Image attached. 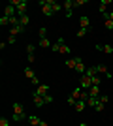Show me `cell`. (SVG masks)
<instances>
[{
	"instance_id": "cell-41",
	"label": "cell",
	"mask_w": 113,
	"mask_h": 126,
	"mask_svg": "<svg viewBox=\"0 0 113 126\" xmlns=\"http://www.w3.org/2000/svg\"><path fill=\"white\" fill-rule=\"evenodd\" d=\"M79 126H87V124H83V122H81V124H79Z\"/></svg>"
},
{
	"instance_id": "cell-7",
	"label": "cell",
	"mask_w": 113,
	"mask_h": 126,
	"mask_svg": "<svg viewBox=\"0 0 113 126\" xmlns=\"http://www.w3.org/2000/svg\"><path fill=\"white\" fill-rule=\"evenodd\" d=\"M34 94H38V96H45V94H49V85H38L36 87V90H34Z\"/></svg>"
},
{
	"instance_id": "cell-37",
	"label": "cell",
	"mask_w": 113,
	"mask_h": 126,
	"mask_svg": "<svg viewBox=\"0 0 113 126\" xmlns=\"http://www.w3.org/2000/svg\"><path fill=\"white\" fill-rule=\"evenodd\" d=\"M104 107H106V105H104V104H100V100H98V105L94 107V109H96V111H104Z\"/></svg>"
},
{
	"instance_id": "cell-21",
	"label": "cell",
	"mask_w": 113,
	"mask_h": 126,
	"mask_svg": "<svg viewBox=\"0 0 113 126\" xmlns=\"http://www.w3.org/2000/svg\"><path fill=\"white\" fill-rule=\"evenodd\" d=\"M74 107H75V111H83V109L87 107V102H85V100H77Z\"/></svg>"
},
{
	"instance_id": "cell-10",
	"label": "cell",
	"mask_w": 113,
	"mask_h": 126,
	"mask_svg": "<svg viewBox=\"0 0 113 126\" xmlns=\"http://www.w3.org/2000/svg\"><path fill=\"white\" fill-rule=\"evenodd\" d=\"M27 55H28V62L32 64L34 60H36V57H34V45H32V43H28V45H27Z\"/></svg>"
},
{
	"instance_id": "cell-9",
	"label": "cell",
	"mask_w": 113,
	"mask_h": 126,
	"mask_svg": "<svg viewBox=\"0 0 113 126\" xmlns=\"http://www.w3.org/2000/svg\"><path fill=\"white\" fill-rule=\"evenodd\" d=\"M79 28H91V19L87 15L79 17Z\"/></svg>"
},
{
	"instance_id": "cell-18",
	"label": "cell",
	"mask_w": 113,
	"mask_h": 126,
	"mask_svg": "<svg viewBox=\"0 0 113 126\" xmlns=\"http://www.w3.org/2000/svg\"><path fill=\"white\" fill-rule=\"evenodd\" d=\"M89 96H92V98H98V96H100V87H94V85H92L91 89H89Z\"/></svg>"
},
{
	"instance_id": "cell-31",
	"label": "cell",
	"mask_w": 113,
	"mask_h": 126,
	"mask_svg": "<svg viewBox=\"0 0 113 126\" xmlns=\"http://www.w3.org/2000/svg\"><path fill=\"white\" fill-rule=\"evenodd\" d=\"M89 0H74V6L75 8H79V6H83V4H87Z\"/></svg>"
},
{
	"instance_id": "cell-14",
	"label": "cell",
	"mask_w": 113,
	"mask_h": 126,
	"mask_svg": "<svg viewBox=\"0 0 113 126\" xmlns=\"http://www.w3.org/2000/svg\"><path fill=\"white\" fill-rule=\"evenodd\" d=\"M96 70H98V74H104L106 77H111V74H109V70H108V66H106V64H98Z\"/></svg>"
},
{
	"instance_id": "cell-32",
	"label": "cell",
	"mask_w": 113,
	"mask_h": 126,
	"mask_svg": "<svg viewBox=\"0 0 113 126\" xmlns=\"http://www.w3.org/2000/svg\"><path fill=\"white\" fill-rule=\"evenodd\" d=\"M98 100H100V104H104V105H106V104L109 102V96H98Z\"/></svg>"
},
{
	"instance_id": "cell-8",
	"label": "cell",
	"mask_w": 113,
	"mask_h": 126,
	"mask_svg": "<svg viewBox=\"0 0 113 126\" xmlns=\"http://www.w3.org/2000/svg\"><path fill=\"white\" fill-rule=\"evenodd\" d=\"M4 15H6V17H15V15H17V10H15V6L8 4V6L4 8Z\"/></svg>"
},
{
	"instance_id": "cell-27",
	"label": "cell",
	"mask_w": 113,
	"mask_h": 126,
	"mask_svg": "<svg viewBox=\"0 0 113 126\" xmlns=\"http://www.w3.org/2000/svg\"><path fill=\"white\" fill-rule=\"evenodd\" d=\"M89 32H91V28H79V30H77V36H79V38H85Z\"/></svg>"
},
{
	"instance_id": "cell-2",
	"label": "cell",
	"mask_w": 113,
	"mask_h": 126,
	"mask_svg": "<svg viewBox=\"0 0 113 126\" xmlns=\"http://www.w3.org/2000/svg\"><path fill=\"white\" fill-rule=\"evenodd\" d=\"M10 4H11V6H15V10H17V17L27 15V10H28V2H27V0H11Z\"/></svg>"
},
{
	"instance_id": "cell-12",
	"label": "cell",
	"mask_w": 113,
	"mask_h": 126,
	"mask_svg": "<svg viewBox=\"0 0 113 126\" xmlns=\"http://www.w3.org/2000/svg\"><path fill=\"white\" fill-rule=\"evenodd\" d=\"M75 72H77V74H85L87 72V68H85V64H83V60H81V58H77V64H75Z\"/></svg>"
},
{
	"instance_id": "cell-4",
	"label": "cell",
	"mask_w": 113,
	"mask_h": 126,
	"mask_svg": "<svg viewBox=\"0 0 113 126\" xmlns=\"http://www.w3.org/2000/svg\"><path fill=\"white\" fill-rule=\"evenodd\" d=\"M40 6H42V11H43L45 17L55 15V11H53V8H51V2H49V0H40Z\"/></svg>"
},
{
	"instance_id": "cell-13",
	"label": "cell",
	"mask_w": 113,
	"mask_h": 126,
	"mask_svg": "<svg viewBox=\"0 0 113 126\" xmlns=\"http://www.w3.org/2000/svg\"><path fill=\"white\" fill-rule=\"evenodd\" d=\"M111 4V2H109V0H102V2H100V6H98V11H100V13H108V6Z\"/></svg>"
},
{
	"instance_id": "cell-28",
	"label": "cell",
	"mask_w": 113,
	"mask_h": 126,
	"mask_svg": "<svg viewBox=\"0 0 113 126\" xmlns=\"http://www.w3.org/2000/svg\"><path fill=\"white\" fill-rule=\"evenodd\" d=\"M38 36H40V40H42V38H47V28H45V26H42V28L38 30Z\"/></svg>"
},
{
	"instance_id": "cell-3",
	"label": "cell",
	"mask_w": 113,
	"mask_h": 126,
	"mask_svg": "<svg viewBox=\"0 0 113 126\" xmlns=\"http://www.w3.org/2000/svg\"><path fill=\"white\" fill-rule=\"evenodd\" d=\"M51 49H53L55 53H60V55H68V53H70V47H68V45L64 43V40H60V38L53 43V47H51Z\"/></svg>"
},
{
	"instance_id": "cell-20",
	"label": "cell",
	"mask_w": 113,
	"mask_h": 126,
	"mask_svg": "<svg viewBox=\"0 0 113 126\" xmlns=\"http://www.w3.org/2000/svg\"><path fill=\"white\" fill-rule=\"evenodd\" d=\"M83 75H89V77H94V75H98V70L96 66H91V68H87V72Z\"/></svg>"
},
{
	"instance_id": "cell-16",
	"label": "cell",
	"mask_w": 113,
	"mask_h": 126,
	"mask_svg": "<svg viewBox=\"0 0 113 126\" xmlns=\"http://www.w3.org/2000/svg\"><path fill=\"white\" fill-rule=\"evenodd\" d=\"M77 58L79 57H72V58H68V60H66V68H70V70H75V64H77Z\"/></svg>"
},
{
	"instance_id": "cell-22",
	"label": "cell",
	"mask_w": 113,
	"mask_h": 126,
	"mask_svg": "<svg viewBox=\"0 0 113 126\" xmlns=\"http://www.w3.org/2000/svg\"><path fill=\"white\" fill-rule=\"evenodd\" d=\"M40 47H43V49H49V47H53V45H51V42H49L47 38H42V40H40Z\"/></svg>"
},
{
	"instance_id": "cell-38",
	"label": "cell",
	"mask_w": 113,
	"mask_h": 126,
	"mask_svg": "<svg viewBox=\"0 0 113 126\" xmlns=\"http://www.w3.org/2000/svg\"><path fill=\"white\" fill-rule=\"evenodd\" d=\"M15 40H17V36H11V34L8 36V43H15Z\"/></svg>"
},
{
	"instance_id": "cell-36",
	"label": "cell",
	"mask_w": 113,
	"mask_h": 126,
	"mask_svg": "<svg viewBox=\"0 0 113 126\" xmlns=\"http://www.w3.org/2000/svg\"><path fill=\"white\" fill-rule=\"evenodd\" d=\"M43 100H45V104H53V96L45 94V96H43Z\"/></svg>"
},
{
	"instance_id": "cell-1",
	"label": "cell",
	"mask_w": 113,
	"mask_h": 126,
	"mask_svg": "<svg viewBox=\"0 0 113 126\" xmlns=\"http://www.w3.org/2000/svg\"><path fill=\"white\" fill-rule=\"evenodd\" d=\"M15 122H21L27 119V115H25V107H23V104H19V102H15L13 104V117H11Z\"/></svg>"
},
{
	"instance_id": "cell-6",
	"label": "cell",
	"mask_w": 113,
	"mask_h": 126,
	"mask_svg": "<svg viewBox=\"0 0 113 126\" xmlns=\"http://www.w3.org/2000/svg\"><path fill=\"white\" fill-rule=\"evenodd\" d=\"M81 89L83 90H89L92 87V77H89V75H81Z\"/></svg>"
},
{
	"instance_id": "cell-25",
	"label": "cell",
	"mask_w": 113,
	"mask_h": 126,
	"mask_svg": "<svg viewBox=\"0 0 113 126\" xmlns=\"http://www.w3.org/2000/svg\"><path fill=\"white\" fill-rule=\"evenodd\" d=\"M19 23H21L23 26H27L28 23H30V17H28V15H21V17H19Z\"/></svg>"
},
{
	"instance_id": "cell-33",
	"label": "cell",
	"mask_w": 113,
	"mask_h": 126,
	"mask_svg": "<svg viewBox=\"0 0 113 126\" xmlns=\"http://www.w3.org/2000/svg\"><path fill=\"white\" fill-rule=\"evenodd\" d=\"M104 19H106V21H113V11H108V13H104Z\"/></svg>"
},
{
	"instance_id": "cell-23",
	"label": "cell",
	"mask_w": 113,
	"mask_h": 126,
	"mask_svg": "<svg viewBox=\"0 0 113 126\" xmlns=\"http://www.w3.org/2000/svg\"><path fill=\"white\" fill-rule=\"evenodd\" d=\"M49 2H51V8H53V11H55V13L62 10V4H59L57 0H49Z\"/></svg>"
},
{
	"instance_id": "cell-30",
	"label": "cell",
	"mask_w": 113,
	"mask_h": 126,
	"mask_svg": "<svg viewBox=\"0 0 113 126\" xmlns=\"http://www.w3.org/2000/svg\"><path fill=\"white\" fill-rule=\"evenodd\" d=\"M81 92H83V90H81L79 87H77V89H75L74 92H72V98H75V100H79V98H81Z\"/></svg>"
},
{
	"instance_id": "cell-29",
	"label": "cell",
	"mask_w": 113,
	"mask_h": 126,
	"mask_svg": "<svg viewBox=\"0 0 113 126\" xmlns=\"http://www.w3.org/2000/svg\"><path fill=\"white\" fill-rule=\"evenodd\" d=\"M8 25H10V17L2 15V17H0V26H8Z\"/></svg>"
},
{
	"instance_id": "cell-15",
	"label": "cell",
	"mask_w": 113,
	"mask_h": 126,
	"mask_svg": "<svg viewBox=\"0 0 113 126\" xmlns=\"http://www.w3.org/2000/svg\"><path fill=\"white\" fill-rule=\"evenodd\" d=\"M34 98V105H36V107H43V105H45V100H43V96H38V94H32Z\"/></svg>"
},
{
	"instance_id": "cell-11",
	"label": "cell",
	"mask_w": 113,
	"mask_h": 126,
	"mask_svg": "<svg viewBox=\"0 0 113 126\" xmlns=\"http://www.w3.org/2000/svg\"><path fill=\"white\" fill-rule=\"evenodd\" d=\"M23 32H25V26H23V25H17V26H11V28H10L11 36H17V34H23Z\"/></svg>"
},
{
	"instance_id": "cell-35",
	"label": "cell",
	"mask_w": 113,
	"mask_h": 126,
	"mask_svg": "<svg viewBox=\"0 0 113 126\" xmlns=\"http://www.w3.org/2000/svg\"><path fill=\"white\" fill-rule=\"evenodd\" d=\"M0 126H10V121H8L6 117H2V119H0Z\"/></svg>"
},
{
	"instance_id": "cell-40",
	"label": "cell",
	"mask_w": 113,
	"mask_h": 126,
	"mask_svg": "<svg viewBox=\"0 0 113 126\" xmlns=\"http://www.w3.org/2000/svg\"><path fill=\"white\" fill-rule=\"evenodd\" d=\"M40 126H49V124H47L45 121H42V122H40Z\"/></svg>"
},
{
	"instance_id": "cell-26",
	"label": "cell",
	"mask_w": 113,
	"mask_h": 126,
	"mask_svg": "<svg viewBox=\"0 0 113 126\" xmlns=\"http://www.w3.org/2000/svg\"><path fill=\"white\" fill-rule=\"evenodd\" d=\"M87 105H89V107H96V105H98V98H92V96H91V98L87 100Z\"/></svg>"
},
{
	"instance_id": "cell-19",
	"label": "cell",
	"mask_w": 113,
	"mask_h": 126,
	"mask_svg": "<svg viewBox=\"0 0 113 126\" xmlns=\"http://www.w3.org/2000/svg\"><path fill=\"white\" fill-rule=\"evenodd\" d=\"M40 122H42V119H38L36 115L28 117V124H30V126H40Z\"/></svg>"
},
{
	"instance_id": "cell-24",
	"label": "cell",
	"mask_w": 113,
	"mask_h": 126,
	"mask_svg": "<svg viewBox=\"0 0 113 126\" xmlns=\"http://www.w3.org/2000/svg\"><path fill=\"white\" fill-rule=\"evenodd\" d=\"M25 75H27L30 81H32V79H36V75H34V72H32V68H30V66H27V68H25Z\"/></svg>"
},
{
	"instance_id": "cell-34",
	"label": "cell",
	"mask_w": 113,
	"mask_h": 126,
	"mask_svg": "<svg viewBox=\"0 0 113 126\" xmlns=\"http://www.w3.org/2000/svg\"><path fill=\"white\" fill-rule=\"evenodd\" d=\"M104 26H106L108 30H113V21H104Z\"/></svg>"
},
{
	"instance_id": "cell-17",
	"label": "cell",
	"mask_w": 113,
	"mask_h": 126,
	"mask_svg": "<svg viewBox=\"0 0 113 126\" xmlns=\"http://www.w3.org/2000/svg\"><path fill=\"white\" fill-rule=\"evenodd\" d=\"M96 49H98V51H104L106 55H111V53H113V47H111V45H100V43H98Z\"/></svg>"
},
{
	"instance_id": "cell-5",
	"label": "cell",
	"mask_w": 113,
	"mask_h": 126,
	"mask_svg": "<svg viewBox=\"0 0 113 126\" xmlns=\"http://www.w3.org/2000/svg\"><path fill=\"white\" fill-rule=\"evenodd\" d=\"M74 0H64V4H62V10L66 11V17H72V13H74Z\"/></svg>"
},
{
	"instance_id": "cell-39",
	"label": "cell",
	"mask_w": 113,
	"mask_h": 126,
	"mask_svg": "<svg viewBox=\"0 0 113 126\" xmlns=\"http://www.w3.org/2000/svg\"><path fill=\"white\" fill-rule=\"evenodd\" d=\"M75 102H77V100H75V98H72V96L68 98V105H75Z\"/></svg>"
}]
</instances>
